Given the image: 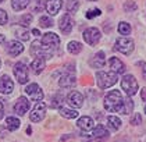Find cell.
I'll return each mask as SVG.
<instances>
[{"mask_svg":"<svg viewBox=\"0 0 146 142\" xmlns=\"http://www.w3.org/2000/svg\"><path fill=\"white\" fill-rule=\"evenodd\" d=\"M72 25H74V22H72V18L70 17V14H64L61 18H60V21H58V27H60V31L63 33H68L72 31Z\"/></svg>","mask_w":146,"mask_h":142,"instance_id":"12","label":"cell"},{"mask_svg":"<svg viewBox=\"0 0 146 142\" xmlns=\"http://www.w3.org/2000/svg\"><path fill=\"white\" fill-rule=\"evenodd\" d=\"M28 4H29V0H13L11 1L13 9L15 11H21L24 9H27Z\"/></svg>","mask_w":146,"mask_h":142,"instance_id":"25","label":"cell"},{"mask_svg":"<svg viewBox=\"0 0 146 142\" xmlns=\"http://www.w3.org/2000/svg\"><path fill=\"white\" fill-rule=\"evenodd\" d=\"M61 6H63V1L61 0H46V4H45L46 11L50 15H56L57 13L60 11Z\"/></svg>","mask_w":146,"mask_h":142,"instance_id":"15","label":"cell"},{"mask_svg":"<svg viewBox=\"0 0 146 142\" xmlns=\"http://www.w3.org/2000/svg\"><path fill=\"white\" fill-rule=\"evenodd\" d=\"M39 24H40V27H43V28H49V27H52V25H53V21L50 20V17L43 15V17H40V18H39Z\"/></svg>","mask_w":146,"mask_h":142,"instance_id":"31","label":"cell"},{"mask_svg":"<svg viewBox=\"0 0 146 142\" xmlns=\"http://www.w3.org/2000/svg\"><path fill=\"white\" fill-rule=\"evenodd\" d=\"M121 88L123 91L127 93V96H134L135 93L138 92V81L135 79L134 75H124L123 77V81H121Z\"/></svg>","mask_w":146,"mask_h":142,"instance_id":"4","label":"cell"},{"mask_svg":"<svg viewBox=\"0 0 146 142\" xmlns=\"http://www.w3.org/2000/svg\"><path fill=\"white\" fill-rule=\"evenodd\" d=\"M135 9H136V4H135L134 1H131V0L125 1V4H124V10L127 11V13H131V11H134Z\"/></svg>","mask_w":146,"mask_h":142,"instance_id":"33","label":"cell"},{"mask_svg":"<svg viewBox=\"0 0 146 142\" xmlns=\"http://www.w3.org/2000/svg\"><path fill=\"white\" fill-rule=\"evenodd\" d=\"M1 1H3V0H0V3H1Z\"/></svg>","mask_w":146,"mask_h":142,"instance_id":"45","label":"cell"},{"mask_svg":"<svg viewBox=\"0 0 146 142\" xmlns=\"http://www.w3.org/2000/svg\"><path fill=\"white\" fill-rule=\"evenodd\" d=\"M84 41L90 46H95L100 41V31L98 28H88L84 31Z\"/></svg>","mask_w":146,"mask_h":142,"instance_id":"7","label":"cell"},{"mask_svg":"<svg viewBox=\"0 0 146 142\" xmlns=\"http://www.w3.org/2000/svg\"><path fill=\"white\" fill-rule=\"evenodd\" d=\"M145 114H146V107H145Z\"/></svg>","mask_w":146,"mask_h":142,"instance_id":"44","label":"cell"},{"mask_svg":"<svg viewBox=\"0 0 146 142\" xmlns=\"http://www.w3.org/2000/svg\"><path fill=\"white\" fill-rule=\"evenodd\" d=\"M123 95L120 91H111L106 95L104 98V109L107 111H111V113H117V111H121L123 109Z\"/></svg>","mask_w":146,"mask_h":142,"instance_id":"1","label":"cell"},{"mask_svg":"<svg viewBox=\"0 0 146 142\" xmlns=\"http://www.w3.org/2000/svg\"><path fill=\"white\" fill-rule=\"evenodd\" d=\"M109 64H110L111 71L115 73V74H123L124 71H125V66H124V63L118 57H111L110 61H109Z\"/></svg>","mask_w":146,"mask_h":142,"instance_id":"18","label":"cell"},{"mask_svg":"<svg viewBox=\"0 0 146 142\" xmlns=\"http://www.w3.org/2000/svg\"><path fill=\"white\" fill-rule=\"evenodd\" d=\"M6 42V35H0V43Z\"/></svg>","mask_w":146,"mask_h":142,"instance_id":"41","label":"cell"},{"mask_svg":"<svg viewBox=\"0 0 146 142\" xmlns=\"http://www.w3.org/2000/svg\"><path fill=\"white\" fill-rule=\"evenodd\" d=\"M31 21H32V14H25V15H23L21 17V25L23 27H27V25H29L31 24Z\"/></svg>","mask_w":146,"mask_h":142,"instance_id":"32","label":"cell"},{"mask_svg":"<svg viewBox=\"0 0 146 142\" xmlns=\"http://www.w3.org/2000/svg\"><path fill=\"white\" fill-rule=\"evenodd\" d=\"M107 123H109V127L111 131H117L120 127H121V120L115 116H109L107 117Z\"/></svg>","mask_w":146,"mask_h":142,"instance_id":"23","label":"cell"},{"mask_svg":"<svg viewBox=\"0 0 146 142\" xmlns=\"http://www.w3.org/2000/svg\"><path fill=\"white\" fill-rule=\"evenodd\" d=\"M77 84V79H75V75L74 74H63V75L60 77V79H58V85L61 88H71L74 87Z\"/></svg>","mask_w":146,"mask_h":142,"instance_id":"16","label":"cell"},{"mask_svg":"<svg viewBox=\"0 0 146 142\" xmlns=\"http://www.w3.org/2000/svg\"><path fill=\"white\" fill-rule=\"evenodd\" d=\"M45 114H46V105L40 100V102H38L35 105L34 110L29 114V119H31V121H34V123H39V121H42L45 119Z\"/></svg>","mask_w":146,"mask_h":142,"instance_id":"6","label":"cell"},{"mask_svg":"<svg viewBox=\"0 0 146 142\" xmlns=\"http://www.w3.org/2000/svg\"><path fill=\"white\" fill-rule=\"evenodd\" d=\"M141 96H142V99L146 102V88H143L142 89V92H141Z\"/></svg>","mask_w":146,"mask_h":142,"instance_id":"40","label":"cell"},{"mask_svg":"<svg viewBox=\"0 0 146 142\" xmlns=\"http://www.w3.org/2000/svg\"><path fill=\"white\" fill-rule=\"evenodd\" d=\"M77 125L82 131H92L93 127H95V123H93V120L90 119L89 116H84V117H81L78 120Z\"/></svg>","mask_w":146,"mask_h":142,"instance_id":"17","label":"cell"},{"mask_svg":"<svg viewBox=\"0 0 146 142\" xmlns=\"http://www.w3.org/2000/svg\"><path fill=\"white\" fill-rule=\"evenodd\" d=\"M14 75L20 84H27L28 82V68L24 63H17L14 66Z\"/></svg>","mask_w":146,"mask_h":142,"instance_id":"8","label":"cell"},{"mask_svg":"<svg viewBox=\"0 0 146 142\" xmlns=\"http://www.w3.org/2000/svg\"><path fill=\"white\" fill-rule=\"evenodd\" d=\"M31 107V103H29V100L27 98H18V100L15 102V105H14V111L17 113V114H20V116H24L28 110Z\"/></svg>","mask_w":146,"mask_h":142,"instance_id":"11","label":"cell"},{"mask_svg":"<svg viewBox=\"0 0 146 142\" xmlns=\"http://www.w3.org/2000/svg\"><path fill=\"white\" fill-rule=\"evenodd\" d=\"M6 50L10 56H18L24 52V46L21 42H17V41H10L7 46H6Z\"/></svg>","mask_w":146,"mask_h":142,"instance_id":"14","label":"cell"},{"mask_svg":"<svg viewBox=\"0 0 146 142\" xmlns=\"http://www.w3.org/2000/svg\"><path fill=\"white\" fill-rule=\"evenodd\" d=\"M129 98H131V96H127L123 102V109H121V111H123L124 114H129V113H132V110H134V103L131 102Z\"/></svg>","mask_w":146,"mask_h":142,"instance_id":"26","label":"cell"},{"mask_svg":"<svg viewBox=\"0 0 146 142\" xmlns=\"http://www.w3.org/2000/svg\"><path fill=\"white\" fill-rule=\"evenodd\" d=\"M67 103L70 106L75 107V109H79L84 105V96H82V93H79L78 91H72L67 96Z\"/></svg>","mask_w":146,"mask_h":142,"instance_id":"10","label":"cell"},{"mask_svg":"<svg viewBox=\"0 0 146 142\" xmlns=\"http://www.w3.org/2000/svg\"><path fill=\"white\" fill-rule=\"evenodd\" d=\"M0 66H1V61H0Z\"/></svg>","mask_w":146,"mask_h":142,"instance_id":"46","label":"cell"},{"mask_svg":"<svg viewBox=\"0 0 146 142\" xmlns=\"http://www.w3.org/2000/svg\"><path fill=\"white\" fill-rule=\"evenodd\" d=\"M60 114H61L64 119H68V120L78 117V111H77V110L67 109V107H61V109H60Z\"/></svg>","mask_w":146,"mask_h":142,"instance_id":"24","label":"cell"},{"mask_svg":"<svg viewBox=\"0 0 146 142\" xmlns=\"http://www.w3.org/2000/svg\"><path fill=\"white\" fill-rule=\"evenodd\" d=\"M139 66L142 67V77H143V79L146 81V63H143V61H141V63H138Z\"/></svg>","mask_w":146,"mask_h":142,"instance_id":"38","label":"cell"},{"mask_svg":"<svg viewBox=\"0 0 146 142\" xmlns=\"http://www.w3.org/2000/svg\"><path fill=\"white\" fill-rule=\"evenodd\" d=\"M14 89V82L9 75H3L0 78V93H6L10 95Z\"/></svg>","mask_w":146,"mask_h":142,"instance_id":"13","label":"cell"},{"mask_svg":"<svg viewBox=\"0 0 146 142\" xmlns=\"http://www.w3.org/2000/svg\"><path fill=\"white\" fill-rule=\"evenodd\" d=\"M32 33H34L35 36H39V35H40V32H39V29H34V31H32Z\"/></svg>","mask_w":146,"mask_h":142,"instance_id":"42","label":"cell"},{"mask_svg":"<svg viewBox=\"0 0 146 142\" xmlns=\"http://www.w3.org/2000/svg\"><path fill=\"white\" fill-rule=\"evenodd\" d=\"M15 35H17L21 41H28V39H29V32H28L25 28H23V27H18V28L15 29Z\"/></svg>","mask_w":146,"mask_h":142,"instance_id":"28","label":"cell"},{"mask_svg":"<svg viewBox=\"0 0 146 142\" xmlns=\"http://www.w3.org/2000/svg\"><path fill=\"white\" fill-rule=\"evenodd\" d=\"M25 93L29 95L34 102H40L43 99V91L39 88L38 84H29L28 87L25 88Z\"/></svg>","mask_w":146,"mask_h":142,"instance_id":"9","label":"cell"},{"mask_svg":"<svg viewBox=\"0 0 146 142\" xmlns=\"http://www.w3.org/2000/svg\"><path fill=\"white\" fill-rule=\"evenodd\" d=\"M20 120L18 119H15V117H7L6 119V128L9 130V131H15V130H18L20 128Z\"/></svg>","mask_w":146,"mask_h":142,"instance_id":"22","label":"cell"},{"mask_svg":"<svg viewBox=\"0 0 146 142\" xmlns=\"http://www.w3.org/2000/svg\"><path fill=\"white\" fill-rule=\"evenodd\" d=\"M66 7H67L68 13H75L79 7L78 0H67V6H66Z\"/></svg>","mask_w":146,"mask_h":142,"instance_id":"30","label":"cell"},{"mask_svg":"<svg viewBox=\"0 0 146 142\" xmlns=\"http://www.w3.org/2000/svg\"><path fill=\"white\" fill-rule=\"evenodd\" d=\"M96 79H98V85L100 89H107L113 87L117 82V74L115 73H104V71H98L96 73Z\"/></svg>","mask_w":146,"mask_h":142,"instance_id":"3","label":"cell"},{"mask_svg":"<svg viewBox=\"0 0 146 142\" xmlns=\"http://www.w3.org/2000/svg\"><path fill=\"white\" fill-rule=\"evenodd\" d=\"M52 102H53V103H52L53 107H58L60 103L63 102V96H61V95H57V96H54V98L52 99Z\"/></svg>","mask_w":146,"mask_h":142,"instance_id":"37","label":"cell"},{"mask_svg":"<svg viewBox=\"0 0 146 142\" xmlns=\"http://www.w3.org/2000/svg\"><path fill=\"white\" fill-rule=\"evenodd\" d=\"M45 66H46L45 59H43V57H36L34 61H32V64H31L32 73H34V74H40V73L43 71Z\"/></svg>","mask_w":146,"mask_h":142,"instance_id":"19","label":"cell"},{"mask_svg":"<svg viewBox=\"0 0 146 142\" xmlns=\"http://www.w3.org/2000/svg\"><path fill=\"white\" fill-rule=\"evenodd\" d=\"M7 20H9L7 13L0 9V25H6V24H7Z\"/></svg>","mask_w":146,"mask_h":142,"instance_id":"36","label":"cell"},{"mask_svg":"<svg viewBox=\"0 0 146 142\" xmlns=\"http://www.w3.org/2000/svg\"><path fill=\"white\" fill-rule=\"evenodd\" d=\"M104 61H106L104 52H99V53H96V55H95V57L92 59L90 64H92V67H95V68H100V67L104 66Z\"/></svg>","mask_w":146,"mask_h":142,"instance_id":"21","label":"cell"},{"mask_svg":"<svg viewBox=\"0 0 146 142\" xmlns=\"http://www.w3.org/2000/svg\"><path fill=\"white\" fill-rule=\"evenodd\" d=\"M89 1H96V0H89Z\"/></svg>","mask_w":146,"mask_h":142,"instance_id":"43","label":"cell"},{"mask_svg":"<svg viewBox=\"0 0 146 142\" xmlns=\"http://www.w3.org/2000/svg\"><path fill=\"white\" fill-rule=\"evenodd\" d=\"M131 124H132V125H139V124H142V116H141L139 113H135L134 117L131 119Z\"/></svg>","mask_w":146,"mask_h":142,"instance_id":"34","label":"cell"},{"mask_svg":"<svg viewBox=\"0 0 146 142\" xmlns=\"http://www.w3.org/2000/svg\"><path fill=\"white\" fill-rule=\"evenodd\" d=\"M102 11L99 10V9H93V10H89L88 13H86V18H93V17H98V15H100Z\"/></svg>","mask_w":146,"mask_h":142,"instance_id":"35","label":"cell"},{"mask_svg":"<svg viewBox=\"0 0 146 142\" xmlns=\"http://www.w3.org/2000/svg\"><path fill=\"white\" fill-rule=\"evenodd\" d=\"M115 49L118 52H121L123 55H131L134 50V41L131 38L121 36L115 41Z\"/></svg>","mask_w":146,"mask_h":142,"instance_id":"5","label":"cell"},{"mask_svg":"<svg viewBox=\"0 0 146 142\" xmlns=\"http://www.w3.org/2000/svg\"><path fill=\"white\" fill-rule=\"evenodd\" d=\"M67 50L70 53H72V55H78L79 52L82 50V45L77 42V41H72V42H70L67 46Z\"/></svg>","mask_w":146,"mask_h":142,"instance_id":"27","label":"cell"},{"mask_svg":"<svg viewBox=\"0 0 146 142\" xmlns=\"http://www.w3.org/2000/svg\"><path fill=\"white\" fill-rule=\"evenodd\" d=\"M118 32L121 35H129L131 33V27L128 22H120L118 24Z\"/></svg>","mask_w":146,"mask_h":142,"instance_id":"29","label":"cell"},{"mask_svg":"<svg viewBox=\"0 0 146 142\" xmlns=\"http://www.w3.org/2000/svg\"><path fill=\"white\" fill-rule=\"evenodd\" d=\"M92 137H93V138H96V139H104V138H107V137H109V131L106 130V127H103V125L99 124V125L93 127Z\"/></svg>","mask_w":146,"mask_h":142,"instance_id":"20","label":"cell"},{"mask_svg":"<svg viewBox=\"0 0 146 142\" xmlns=\"http://www.w3.org/2000/svg\"><path fill=\"white\" fill-rule=\"evenodd\" d=\"M3 116H4V106H3V103L0 102V120L3 119Z\"/></svg>","mask_w":146,"mask_h":142,"instance_id":"39","label":"cell"},{"mask_svg":"<svg viewBox=\"0 0 146 142\" xmlns=\"http://www.w3.org/2000/svg\"><path fill=\"white\" fill-rule=\"evenodd\" d=\"M60 45V38L57 36L56 33L53 32H47L42 36V41H40V46L42 49L45 50L47 55L52 56V53L56 50Z\"/></svg>","mask_w":146,"mask_h":142,"instance_id":"2","label":"cell"}]
</instances>
